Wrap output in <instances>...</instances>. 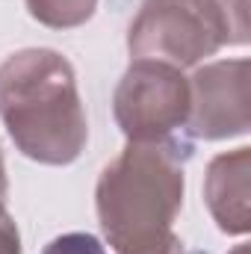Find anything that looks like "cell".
Segmentation results:
<instances>
[{
    "label": "cell",
    "mask_w": 251,
    "mask_h": 254,
    "mask_svg": "<svg viewBox=\"0 0 251 254\" xmlns=\"http://www.w3.org/2000/svg\"><path fill=\"white\" fill-rule=\"evenodd\" d=\"M0 122L15 148L42 166H71L89 122L74 65L54 48H24L0 63Z\"/></svg>",
    "instance_id": "obj_1"
},
{
    "label": "cell",
    "mask_w": 251,
    "mask_h": 254,
    "mask_svg": "<svg viewBox=\"0 0 251 254\" xmlns=\"http://www.w3.org/2000/svg\"><path fill=\"white\" fill-rule=\"evenodd\" d=\"M184 192L187 175L178 154L127 142L95 187L98 225L113 254H187L175 234Z\"/></svg>",
    "instance_id": "obj_2"
},
{
    "label": "cell",
    "mask_w": 251,
    "mask_h": 254,
    "mask_svg": "<svg viewBox=\"0 0 251 254\" xmlns=\"http://www.w3.org/2000/svg\"><path fill=\"white\" fill-rule=\"evenodd\" d=\"M113 119L127 142L160 145L187 160L189 136V77L184 68L160 60H130L116 92Z\"/></svg>",
    "instance_id": "obj_3"
},
{
    "label": "cell",
    "mask_w": 251,
    "mask_h": 254,
    "mask_svg": "<svg viewBox=\"0 0 251 254\" xmlns=\"http://www.w3.org/2000/svg\"><path fill=\"white\" fill-rule=\"evenodd\" d=\"M225 45H231V30L216 0H142L127 27L133 60L175 68H195Z\"/></svg>",
    "instance_id": "obj_4"
},
{
    "label": "cell",
    "mask_w": 251,
    "mask_h": 254,
    "mask_svg": "<svg viewBox=\"0 0 251 254\" xmlns=\"http://www.w3.org/2000/svg\"><path fill=\"white\" fill-rule=\"evenodd\" d=\"M249 80L251 63L246 57L195 65L189 77V136L204 142L246 136L251 127Z\"/></svg>",
    "instance_id": "obj_5"
},
{
    "label": "cell",
    "mask_w": 251,
    "mask_h": 254,
    "mask_svg": "<svg viewBox=\"0 0 251 254\" xmlns=\"http://www.w3.org/2000/svg\"><path fill=\"white\" fill-rule=\"evenodd\" d=\"M249 175L251 148L219 154L207 163L204 172V201L216 228L228 237H246L251 228L249 216Z\"/></svg>",
    "instance_id": "obj_6"
},
{
    "label": "cell",
    "mask_w": 251,
    "mask_h": 254,
    "mask_svg": "<svg viewBox=\"0 0 251 254\" xmlns=\"http://www.w3.org/2000/svg\"><path fill=\"white\" fill-rule=\"evenodd\" d=\"M33 21L51 30H74L92 21L98 0H24Z\"/></svg>",
    "instance_id": "obj_7"
},
{
    "label": "cell",
    "mask_w": 251,
    "mask_h": 254,
    "mask_svg": "<svg viewBox=\"0 0 251 254\" xmlns=\"http://www.w3.org/2000/svg\"><path fill=\"white\" fill-rule=\"evenodd\" d=\"M42 254H107V252H104L98 237L83 234V231H71V234H63V237L51 240Z\"/></svg>",
    "instance_id": "obj_8"
},
{
    "label": "cell",
    "mask_w": 251,
    "mask_h": 254,
    "mask_svg": "<svg viewBox=\"0 0 251 254\" xmlns=\"http://www.w3.org/2000/svg\"><path fill=\"white\" fill-rule=\"evenodd\" d=\"M228 30H231V45H246L249 42V27H246V0H216Z\"/></svg>",
    "instance_id": "obj_9"
},
{
    "label": "cell",
    "mask_w": 251,
    "mask_h": 254,
    "mask_svg": "<svg viewBox=\"0 0 251 254\" xmlns=\"http://www.w3.org/2000/svg\"><path fill=\"white\" fill-rule=\"evenodd\" d=\"M24 246H21V231L12 219V213H0V254H21Z\"/></svg>",
    "instance_id": "obj_10"
},
{
    "label": "cell",
    "mask_w": 251,
    "mask_h": 254,
    "mask_svg": "<svg viewBox=\"0 0 251 254\" xmlns=\"http://www.w3.org/2000/svg\"><path fill=\"white\" fill-rule=\"evenodd\" d=\"M6 195H9V178H6V163L0 151V213H6Z\"/></svg>",
    "instance_id": "obj_11"
},
{
    "label": "cell",
    "mask_w": 251,
    "mask_h": 254,
    "mask_svg": "<svg viewBox=\"0 0 251 254\" xmlns=\"http://www.w3.org/2000/svg\"><path fill=\"white\" fill-rule=\"evenodd\" d=\"M231 254H249V246H240V249H234Z\"/></svg>",
    "instance_id": "obj_12"
}]
</instances>
